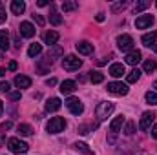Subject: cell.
<instances>
[{"label":"cell","instance_id":"obj_1","mask_svg":"<svg viewBox=\"0 0 157 155\" xmlns=\"http://www.w3.org/2000/svg\"><path fill=\"white\" fill-rule=\"evenodd\" d=\"M113 110H115L113 102H101V104L97 106V110H95V115H97V120H99V122L106 120L108 117L112 115V112H113Z\"/></svg>","mask_w":157,"mask_h":155},{"label":"cell","instance_id":"obj_2","mask_svg":"<svg viewBox=\"0 0 157 155\" xmlns=\"http://www.w3.org/2000/svg\"><path fill=\"white\" fill-rule=\"evenodd\" d=\"M64 128H66V120H64L62 117H53V119H49V122L46 124L48 133H60V131H64Z\"/></svg>","mask_w":157,"mask_h":155},{"label":"cell","instance_id":"obj_3","mask_svg":"<svg viewBox=\"0 0 157 155\" xmlns=\"http://www.w3.org/2000/svg\"><path fill=\"white\" fill-rule=\"evenodd\" d=\"M80 66H82V60L78 57H75V55H68V57L62 59V68L66 71H77Z\"/></svg>","mask_w":157,"mask_h":155},{"label":"cell","instance_id":"obj_4","mask_svg":"<svg viewBox=\"0 0 157 155\" xmlns=\"http://www.w3.org/2000/svg\"><path fill=\"white\" fill-rule=\"evenodd\" d=\"M7 148H9L13 153H18V155H20V153H26L29 146H28L24 141H20V139L13 137V139H9V141H7Z\"/></svg>","mask_w":157,"mask_h":155},{"label":"cell","instance_id":"obj_5","mask_svg":"<svg viewBox=\"0 0 157 155\" xmlns=\"http://www.w3.org/2000/svg\"><path fill=\"white\" fill-rule=\"evenodd\" d=\"M66 106H68V110L73 113V115H80L82 112H84V106H82V102L75 99V97H70L68 100H66Z\"/></svg>","mask_w":157,"mask_h":155},{"label":"cell","instance_id":"obj_6","mask_svg":"<svg viewBox=\"0 0 157 155\" xmlns=\"http://www.w3.org/2000/svg\"><path fill=\"white\" fill-rule=\"evenodd\" d=\"M106 89L110 93H113V95H126L128 93V86L122 84V82H108Z\"/></svg>","mask_w":157,"mask_h":155},{"label":"cell","instance_id":"obj_7","mask_svg":"<svg viewBox=\"0 0 157 155\" xmlns=\"http://www.w3.org/2000/svg\"><path fill=\"white\" fill-rule=\"evenodd\" d=\"M154 119H155V113H154V112H144V113H143V117H141V120H139V128H141L143 131L150 130V128H152Z\"/></svg>","mask_w":157,"mask_h":155},{"label":"cell","instance_id":"obj_8","mask_svg":"<svg viewBox=\"0 0 157 155\" xmlns=\"http://www.w3.org/2000/svg\"><path fill=\"white\" fill-rule=\"evenodd\" d=\"M117 46H119V49H122V51H132V47H133V39H132L130 35H119Z\"/></svg>","mask_w":157,"mask_h":155},{"label":"cell","instance_id":"obj_9","mask_svg":"<svg viewBox=\"0 0 157 155\" xmlns=\"http://www.w3.org/2000/svg\"><path fill=\"white\" fill-rule=\"evenodd\" d=\"M154 24V15H141V17H137V20H135V28L137 29H146V28H150Z\"/></svg>","mask_w":157,"mask_h":155},{"label":"cell","instance_id":"obj_10","mask_svg":"<svg viewBox=\"0 0 157 155\" xmlns=\"http://www.w3.org/2000/svg\"><path fill=\"white\" fill-rule=\"evenodd\" d=\"M20 35L26 37V39H31L35 35V26L31 22H22L20 24Z\"/></svg>","mask_w":157,"mask_h":155},{"label":"cell","instance_id":"obj_11","mask_svg":"<svg viewBox=\"0 0 157 155\" xmlns=\"http://www.w3.org/2000/svg\"><path fill=\"white\" fill-rule=\"evenodd\" d=\"M75 89H77L75 80H64V82L60 84V93H62V95H70V93H73Z\"/></svg>","mask_w":157,"mask_h":155},{"label":"cell","instance_id":"obj_12","mask_svg":"<svg viewBox=\"0 0 157 155\" xmlns=\"http://www.w3.org/2000/svg\"><path fill=\"white\" fill-rule=\"evenodd\" d=\"M77 51L80 53V55H93V44L82 40V42L77 44Z\"/></svg>","mask_w":157,"mask_h":155},{"label":"cell","instance_id":"obj_13","mask_svg":"<svg viewBox=\"0 0 157 155\" xmlns=\"http://www.w3.org/2000/svg\"><path fill=\"white\" fill-rule=\"evenodd\" d=\"M141 62V51H137V49H132L128 55H126V64H130V66H135V64H139Z\"/></svg>","mask_w":157,"mask_h":155},{"label":"cell","instance_id":"obj_14","mask_svg":"<svg viewBox=\"0 0 157 155\" xmlns=\"http://www.w3.org/2000/svg\"><path fill=\"white\" fill-rule=\"evenodd\" d=\"M15 86L20 88V89L29 88V86H31V78L26 77V75H17V77H15Z\"/></svg>","mask_w":157,"mask_h":155},{"label":"cell","instance_id":"obj_15","mask_svg":"<svg viewBox=\"0 0 157 155\" xmlns=\"http://www.w3.org/2000/svg\"><path fill=\"white\" fill-rule=\"evenodd\" d=\"M143 44L146 46V47H155L157 46V31H152V33H146L144 37H143Z\"/></svg>","mask_w":157,"mask_h":155},{"label":"cell","instance_id":"obj_16","mask_svg":"<svg viewBox=\"0 0 157 155\" xmlns=\"http://www.w3.org/2000/svg\"><path fill=\"white\" fill-rule=\"evenodd\" d=\"M60 106H62L60 99H57V97H51V99L46 102V112H57V110H60Z\"/></svg>","mask_w":157,"mask_h":155},{"label":"cell","instance_id":"obj_17","mask_svg":"<svg viewBox=\"0 0 157 155\" xmlns=\"http://www.w3.org/2000/svg\"><path fill=\"white\" fill-rule=\"evenodd\" d=\"M59 39H60V37H59L57 31H48V33L44 35V42H46L48 46H55V44L59 42Z\"/></svg>","mask_w":157,"mask_h":155},{"label":"cell","instance_id":"obj_18","mask_svg":"<svg viewBox=\"0 0 157 155\" xmlns=\"http://www.w3.org/2000/svg\"><path fill=\"white\" fill-rule=\"evenodd\" d=\"M126 71H124V66L122 64H112L110 66V75L112 77H115V78H119V77H122Z\"/></svg>","mask_w":157,"mask_h":155},{"label":"cell","instance_id":"obj_19","mask_svg":"<svg viewBox=\"0 0 157 155\" xmlns=\"http://www.w3.org/2000/svg\"><path fill=\"white\" fill-rule=\"evenodd\" d=\"M122 124H124V117L122 115H119V117H115L112 122H110V131H113V133H117L119 130L122 128Z\"/></svg>","mask_w":157,"mask_h":155},{"label":"cell","instance_id":"obj_20","mask_svg":"<svg viewBox=\"0 0 157 155\" xmlns=\"http://www.w3.org/2000/svg\"><path fill=\"white\" fill-rule=\"evenodd\" d=\"M24 9H26V4H24L22 0H13V2H11V11H13L15 15H22Z\"/></svg>","mask_w":157,"mask_h":155},{"label":"cell","instance_id":"obj_21","mask_svg":"<svg viewBox=\"0 0 157 155\" xmlns=\"http://www.w3.org/2000/svg\"><path fill=\"white\" fill-rule=\"evenodd\" d=\"M0 49L2 51L9 49V35H7V31H0Z\"/></svg>","mask_w":157,"mask_h":155},{"label":"cell","instance_id":"obj_22","mask_svg":"<svg viewBox=\"0 0 157 155\" xmlns=\"http://www.w3.org/2000/svg\"><path fill=\"white\" fill-rule=\"evenodd\" d=\"M139 78H141V70L135 68V70H132V71L126 75V82H128V84H133V82H137Z\"/></svg>","mask_w":157,"mask_h":155},{"label":"cell","instance_id":"obj_23","mask_svg":"<svg viewBox=\"0 0 157 155\" xmlns=\"http://www.w3.org/2000/svg\"><path fill=\"white\" fill-rule=\"evenodd\" d=\"M73 146H75V150H77V152H82V153H86V155H93V152L88 148V144H86V142H75Z\"/></svg>","mask_w":157,"mask_h":155},{"label":"cell","instance_id":"obj_24","mask_svg":"<svg viewBox=\"0 0 157 155\" xmlns=\"http://www.w3.org/2000/svg\"><path fill=\"white\" fill-rule=\"evenodd\" d=\"M40 51H42V46L35 42V44H31V46H29L28 55H29V57H37V55H40Z\"/></svg>","mask_w":157,"mask_h":155},{"label":"cell","instance_id":"obj_25","mask_svg":"<svg viewBox=\"0 0 157 155\" xmlns=\"http://www.w3.org/2000/svg\"><path fill=\"white\" fill-rule=\"evenodd\" d=\"M144 99H146V104H150V106H157V93L155 91H148V93L144 95Z\"/></svg>","mask_w":157,"mask_h":155},{"label":"cell","instance_id":"obj_26","mask_svg":"<svg viewBox=\"0 0 157 155\" xmlns=\"http://www.w3.org/2000/svg\"><path fill=\"white\" fill-rule=\"evenodd\" d=\"M155 68H157V62L155 60H144V66H143V70L146 71V73H152V71H155Z\"/></svg>","mask_w":157,"mask_h":155},{"label":"cell","instance_id":"obj_27","mask_svg":"<svg viewBox=\"0 0 157 155\" xmlns=\"http://www.w3.org/2000/svg\"><path fill=\"white\" fill-rule=\"evenodd\" d=\"M49 22H51L53 26H60V24H62V17H60L57 11H51V15H49Z\"/></svg>","mask_w":157,"mask_h":155},{"label":"cell","instance_id":"obj_28","mask_svg":"<svg viewBox=\"0 0 157 155\" xmlns=\"http://www.w3.org/2000/svg\"><path fill=\"white\" fill-rule=\"evenodd\" d=\"M18 133H20V135H24V137H28V135H31V133H33V130H31V126H29V124H18Z\"/></svg>","mask_w":157,"mask_h":155},{"label":"cell","instance_id":"obj_29","mask_svg":"<svg viewBox=\"0 0 157 155\" xmlns=\"http://www.w3.org/2000/svg\"><path fill=\"white\" fill-rule=\"evenodd\" d=\"M78 7L77 2H62V11L64 13H70V11H75Z\"/></svg>","mask_w":157,"mask_h":155},{"label":"cell","instance_id":"obj_30","mask_svg":"<svg viewBox=\"0 0 157 155\" xmlns=\"http://www.w3.org/2000/svg\"><path fill=\"white\" fill-rule=\"evenodd\" d=\"M90 80H91L93 84H101V82L104 80V75L99 73V71H91V73H90Z\"/></svg>","mask_w":157,"mask_h":155},{"label":"cell","instance_id":"obj_31","mask_svg":"<svg viewBox=\"0 0 157 155\" xmlns=\"http://www.w3.org/2000/svg\"><path fill=\"white\" fill-rule=\"evenodd\" d=\"M148 6H150V2H137V4L133 6V11H135V13H141V11H144Z\"/></svg>","mask_w":157,"mask_h":155},{"label":"cell","instance_id":"obj_32","mask_svg":"<svg viewBox=\"0 0 157 155\" xmlns=\"http://www.w3.org/2000/svg\"><path fill=\"white\" fill-rule=\"evenodd\" d=\"M126 6H128V2H117V4H113V6H112V11H113V13H117V11H121V9H124Z\"/></svg>","mask_w":157,"mask_h":155},{"label":"cell","instance_id":"obj_33","mask_svg":"<svg viewBox=\"0 0 157 155\" xmlns=\"http://www.w3.org/2000/svg\"><path fill=\"white\" fill-rule=\"evenodd\" d=\"M60 53H62V51H60V47H53L51 51H48V55H46V57H49V59L53 60V57H59Z\"/></svg>","mask_w":157,"mask_h":155},{"label":"cell","instance_id":"obj_34","mask_svg":"<svg viewBox=\"0 0 157 155\" xmlns=\"http://www.w3.org/2000/svg\"><path fill=\"white\" fill-rule=\"evenodd\" d=\"M133 131H135V124H133V122H128L126 128H124V133H126V135H133Z\"/></svg>","mask_w":157,"mask_h":155},{"label":"cell","instance_id":"obj_35","mask_svg":"<svg viewBox=\"0 0 157 155\" xmlns=\"http://www.w3.org/2000/svg\"><path fill=\"white\" fill-rule=\"evenodd\" d=\"M6 17H7V15H6V7H4V4L0 2V24L6 22Z\"/></svg>","mask_w":157,"mask_h":155},{"label":"cell","instance_id":"obj_36","mask_svg":"<svg viewBox=\"0 0 157 155\" xmlns=\"http://www.w3.org/2000/svg\"><path fill=\"white\" fill-rule=\"evenodd\" d=\"M33 18H35V22H37L39 26H44V24H46V20H44L42 15H33Z\"/></svg>","mask_w":157,"mask_h":155},{"label":"cell","instance_id":"obj_37","mask_svg":"<svg viewBox=\"0 0 157 155\" xmlns=\"http://www.w3.org/2000/svg\"><path fill=\"white\" fill-rule=\"evenodd\" d=\"M9 97H11V100H18L20 99V91H11Z\"/></svg>","mask_w":157,"mask_h":155},{"label":"cell","instance_id":"obj_38","mask_svg":"<svg viewBox=\"0 0 157 155\" xmlns=\"http://www.w3.org/2000/svg\"><path fill=\"white\" fill-rule=\"evenodd\" d=\"M4 91H9V84L7 82H0V93H4Z\"/></svg>","mask_w":157,"mask_h":155},{"label":"cell","instance_id":"obj_39","mask_svg":"<svg viewBox=\"0 0 157 155\" xmlns=\"http://www.w3.org/2000/svg\"><path fill=\"white\" fill-rule=\"evenodd\" d=\"M11 126H13V122H11V120H6V122L2 124V130H4V131H6V130H11Z\"/></svg>","mask_w":157,"mask_h":155},{"label":"cell","instance_id":"obj_40","mask_svg":"<svg viewBox=\"0 0 157 155\" xmlns=\"http://www.w3.org/2000/svg\"><path fill=\"white\" fill-rule=\"evenodd\" d=\"M7 68H9V71H15V70H17V68H18V64H17V62H15V60H11V62H9V66H7Z\"/></svg>","mask_w":157,"mask_h":155},{"label":"cell","instance_id":"obj_41","mask_svg":"<svg viewBox=\"0 0 157 155\" xmlns=\"http://www.w3.org/2000/svg\"><path fill=\"white\" fill-rule=\"evenodd\" d=\"M46 84H48V86H55V84H57V78H48Z\"/></svg>","mask_w":157,"mask_h":155},{"label":"cell","instance_id":"obj_42","mask_svg":"<svg viewBox=\"0 0 157 155\" xmlns=\"http://www.w3.org/2000/svg\"><path fill=\"white\" fill-rule=\"evenodd\" d=\"M152 137H154V139H157V124L152 128Z\"/></svg>","mask_w":157,"mask_h":155},{"label":"cell","instance_id":"obj_43","mask_svg":"<svg viewBox=\"0 0 157 155\" xmlns=\"http://www.w3.org/2000/svg\"><path fill=\"white\" fill-rule=\"evenodd\" d=\"M37 4H39L40 7H44V6H48V4H49V2H48V0H39V2H37Z\"/></svg>","mask_w":157,"mask_h":155},{"label":"cell","instance_id":"obj_44","mask_svg":"<svg viewBox=\"0 0 157 155\" xmlns=\"http://www.w3.org/2000/svg\"><path fill=\"white\" fill-rule=\"evenodd\" d=\"M95 18H97V22H102V20H104V15H102V13H99Z\"/></svg>","mask_w":157,"mask_h":155},{"label":"cell","instance_id":"obj_45","mask_svg":"<svg viewBox=\"0 0 157 155\" xmlns=\"http://www.w3.org/2000/svg\"><path fill=\"white\" fill-rule=\"evenodd\" d=\"M4 75H6V70H4V68H0V77H4Z\"/></svg>","mask_w":157,"mask_h":155},{"label":"cell","instance_id":"obj_46","mask_svg":"<svg viewBox=\"0 0 157 155\" xmlns=\"http://www.w3.org/2000/svg\"><path fill=\"white\" fill-rule=\"evenodd\" d=\"M2 112H4V104H2V100H0V115H2Z\"/></svg>","mask_w":157,"mask_h":155},{"label":"cell","instance_id":"obj_47","mask_svg":"<svg viewBox=\"0 0 157 155\" xmlns=\"http://www.w3.org/2000/svg\"><path fill=\"white\" fill-rule=\"evenodd\" d=\"M152 88L155 89V93H157V80H155V82H154V86H152Z\"/></svg>","mask_w":157,"mask_h":155},{"label":"cell","instance_id":"obj_48","mask_svg":"<svg viewBox=\"0 0 157 155\" xmlns=\"http://www.w3.org/2000/svg\"><path fill=\"white\" fill-rule=\"evenodd\" d=\"M155 53H157V46H155Z\"/></svg>","mask_w":157,"mask_h":155},{"label":"cell","instance_id":"obj_49","mask_svg":"<svg viewBox=\"0 0 157 155\" xmlns=\"http://www.w3.org/2000/svg\"><path fill=\"white\" fill-rule=\"evenodd\" d=\"M155 6H157V2H155Z\"/></svg>","mask_w":157,"mask_h":155}]
</instances>
